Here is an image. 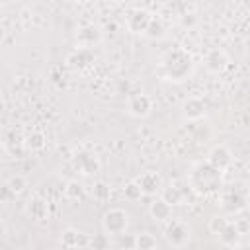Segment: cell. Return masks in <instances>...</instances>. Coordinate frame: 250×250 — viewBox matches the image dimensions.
<instances>
[{"mask_svg":"<svg viewBox=\"0 0 250 250\" xmlns=\"http://www.w3.org/2000/svg\"><path fill=\"white\" fill-rule=\"evenodd\" d=\"M195 62L189 51L182 47H174L160 59L156 66V76L166 82H184L193 74Z\"/></svg>","mask_w":250,"mask_h":250,"instance_id":"cell-1","label":"cell"},{"mask_svg":"<svg viewBox=\"0 0 250 250\" xmlns=\"http://www.w3.org/2000/svg\"><path fill=\"white\" fill-rule=\"evenodd\" d=\"M188 186L195 195H215L223 189V170L215 168L207 160H199L188 174Z\"/></svg>","mask_w":250,"mask_h":250,"instance_id":"cell-2","label":"cell"},{"mask_svg":"<svg viewBox=\"0 0 250 250\" xmlns=\"http://www.w3.org/2000/svg\"><path fill=\"white\" fill-rule=\"evenodd\" d=\"M219 205L229 215H238L248 205V189L244 184H232L221 191Z\"/></svg>","mask_w":250,"mask_h":250,"instance_id":"cell-3","label":"cell"},{"mask_svg":"<svg viewBox=\"0 0 250 250\" xmlns=\"http://www.w3.org/2000/svg\"><path fill=\"white\" fill-rule=\"evenodd\" d=\"M102 229L107 236H117L129 229V213L121 207H111L102 215Z\"/></svg>","mask_w":250,"mask_h":250,"instance_id":"cell-4","label":"cell"},{"mask_svg":"<svg viewBox=\"0 0 250 250\" xmlns=\"http://www.w3.org/2000/svg\"><path fill=\"white\" fill-rule=\"evenodd\" d=\"M72 168L82 176H96L100 172L102 164H100V158L96 152H92L88 148H78L72 154Z\"/></svg>","mask_w":250,"mask_h":250,"instance_id":"cell-5","label":"cell"},{"mask_svg":"<svg viewBox=\"0 0 250 250\" xmlns=\"http://www.w3.org/2000/svg\"><path fill=\"white\" fill-rule=\"evenodd\" d=\"M96 62V53L92 47H74L68 55H66V66L74 72H84L90 66H94Z\"/></svg>","mask_w":250,"mask_h":250,"instance_id":"cell-6","label":"cell"},{"mask_svg":"<svg viewBox=\"0 0 250 250\" xmlns=\"http://www.w3.org/2000/svg\"><path fill=\"white\" fill-rule=\"evenodd\" d=\"M164 240H166V244H170L174 248H182L191 240V230L186 223L168 221L166 229H164Z\"/></svg>","mask_w":250,"mask_h":250,"instance_id":"cell-7","label":"cell"},{"mask_svg":"<svg viewBox=\"0 0 250 250\" xmlns=\"http://www.w3.org/2000/svg\"><path fill=\"white\" fill-rule=\"evenodd\" d=\"M207 113V102L199 96H189L184 100L182 104V115L184 119L188 121H197V119H203Z\"/></svg>","mask_w":250,"mask_h":250,"instance_id":"cell-8","label":"cell"},{"mask_svg":"<svg viewBox=\"0 0 250 250\" xmlns=\"http://www.w3.org/2000/svg\"><path fill=\"white\" fill-rule=\"evenodd\" d=\"M148 20H150V14L145 8H133L125 16V27L131 33H145V29L148 25Z\"/></svg>","mask_w":250,"mask_h":250,"instance_id":"cell-9","label":"cell"},{"mask_svg":"<svg viewBox=\"0 0 250 250\" xmlns=\"http://www.w3.org/2000/svg\"><path fill=\"white\" fill-rule=\"evenodd\" d=\"M127 111L133 115V117H146L150 111H152V100L150 96L139 92V94H133L127 102Z\"/></svg>","mask_w":250,"mask_h":250,"instance_id":"cell-10","label":"cell"},{"mask_svg":"<svg viewBox=\"0 0 250 250\" xmlns=\"http://www.w3.org/2000/svg\"><path fill=\"white\" fill-rule=\"evenodd\" d=\"M203 64H205V68H207L209 72L221 74V72L229 66V57H227V53H225L223 49H211V51L205 53Z\"/></svg>","mask_w":250,"mask_h":250,"instance_id":"cell-11","label":"cell"},{"mask_svg":"<svg viewBox=\"0 0 250 250\" xmlns=\"http://www.w3.org/2000/svg\"><path fill=\"white\" fill-rule=\"evenodd\" d=\"M232 150L229 148V146H225V145H215L211 150H209V154H207V162H211L215 168H219V170H227L230 164H232Z\"/></svg>","mask_w":250,"mask_h":250,"instance_id":"cell-12","label":"cell"},{"mask_svg":"<svg viewBox=\"0 0 250 250\" xmlns=\"http://www.w3.org/2000/svg\"><path fill=\"white\" fill-rule=\"evenodd\" d=\"M102 41V29L94 23H86L76 31V43L80 47H92Z\"/></svg>","mask_w":250,"mask_h":250,"instance_id":"cell-13","label":"cell"},{"mask_svg":"<svg viewBox=\"0 0 250 250\" xmlns=\"http://www.w3.org/2000/svg\"><path fill=\"white\" fill-rule=\"evenodd\" d=\"M135 182L139 184L143 195H154V193H158L160 188H162V178H160V174H156V172H152V170L143 172L139 178H135Z\"/></svg>","mask_w":250,"mask_h":250,"instance_id":"cell-14","label":"cell"},{"mask_svg":"<svg viewBox=\"0 0 250 250\" xmlns=\"http://www.w3.org/2000/svg\"><path fill=\"white\" fill-rule=\"evenodd\" d=\"M217 238H219V242L223 244V246H229V248H238L240 246V242H242V232L238 230V227L234 225V221H229L223 229H221V232L217 234Z\"/></svg>","mask_w":250,"mask_h":250,"instance_id":"cell-15","label":"cell"},{"mask_svg":"<svg viewBox=\"0 0 250 250\" xmlns=\"http://www.w3.org/2000/svg\"><path fill=\"white\" fill-rule=\"evenodd\" d=\"M4 148L8 150L10 156L14 158H23L27 148H25V143H23V135L18 133V131H10L6 137H4Z\"/></svg>","mask_w":250,"mask_h":250,"instance_id":"cell-16","label":"cell"},{"mask_svg":"<svg viewBox=\"0 0 250 250\" xmlns=\"http://www.w3.org/2000/svg\"><path fill=\"white\" fill-rule=\"evenodd\" d=\"M88 242H90V238L84 232H80L78 229L68 227V229H64L61 232V244L64 248H86Z\"/></svg>","mask_w":250,"mask_h":250,"instance_id":"cell-17","label":"cell"},{"mask_svg":"<svg viewBox=\"0 0 250 250\" xmlns=\"http://www.w3.org/2000/svg\"><path fill=\"white\" fill-rule=\"evenodd\" d=\"M148 213L156 223H168L172 221V205L166 203L162 197H156L148 205Z\"/></svg>","mask_w":250,"mask_h":250,"instance_id":"cell-18","label":"cell"},{"mask_svg":"<svg viewBox=\"0 0 250 250\" xmlns=\"http://www.w3.org/2000/svg\"><path fill=\"white\" fill-rule=\"evenodd\" d=\"M25 211H27V215H29L33 221H37V223L49 219V203H47V199H43V197H33V199L27 203Z\"/></svg>","mask_w":250,"mask_h":250,"instance_id":"cell-19","label":"cell"},{"mask_svg":"<svg viewBox=\"0 0 250 250\" xmlns=\"http://www.w3.org/2000/svg\"><path fill=\"white\" fill-rule=\"evenodd\" d=\"M158 193H160V197H162L166 203H170L172 207H174V205H182V203H184V199H186L184 189H182L178 184H168V186H162Z\"/></svg>","mask_w":250,"mask_h":250,"instance_id":"cell-20","label":"cell"},{"mask_svg":"<svg viewBox=\"0 0 250 250\" xmlns=\"http://www.w3.org/2000/svg\"><path fill=\"white\" fill-rule=\"evenodd\" d=\"M62 197H64L66 201H72V203L82 201V199L86 197V188H84L78 180H68V182L64 184V188H62Z\"/></svg>","mask_w":250,"mask_h":250,"instance_id":"cell-21","label":"cell"},{"mask_svg":"<svg viewBox=\"0 0 250 250\" xmlns=\"http://www.w3.org/2000/svg\"><path fill=\"white\" fill-rule=\"evenodd\" d=\"M23 143H25V148L31 150V152H37V150H43L45 145H47V137L43 131H29L27 135H23Z\"/></svg>","mask_w":250,"mask_h":250,"instance_id":"cell-22","label":"cell"},{"mask_svg":"<svg viewBox=\"0 0 250 250\" xmlns=\"http://www.w3.org/2000/svg\"><path fill=\"white\" fill-rule=\"evenodd\" d=\"M189 125H191V127H189V131H191V139H193L195 143H205V141L211 139V127H209L207 123H201V119L191 121Z\"/></svg>","mask_w":250,"mask_h":250,"instance_id":"cell-23","label":"cell"},{"mask_svg":"<svg viewBox=\"0 0 250 250\" xmlns=\"http://www.w3.org/2000/svg\"><path fill=\"white\" fill-rule=\"evenodd\" d=\"M156 238L154 234L150 232H139V234H133V248L137 250H152L156 248Z\"/></svg>","mask_w":250,"mask_h":250,"instance_id":"cell-24","label":"cell"},{"mask_svg":"<svg viewBox=\"0 0 250 250\" xmlns=\"http://www.w3.org/2000/svg\"><path fill=\"white\" fill-rule=\"evenodd\" d=\"M164 33H166V25H164V21H162L160 18L150 16L148 25H146V29H145V35L150 37V39H160V37H164Z\"/></svg>","mask_w":250,"mask_h":250,"instance_id":"cell-25","label":"cell"},{"mask_svg":"<svg viewBox=\"0 0 250 250\" xmlns=\"http://www.w3.org/2000/svg\"><path fill=\"white\" fill-rule=\"evenodd\" d=\"M123 197L129 199V201H139L143 197V191H141V188H139V184L135 180H131V182H127L123 186Z\"/></svg>","mask_w":250,"mask_h":250,"instance_id":"cell-26","label":"cell"},{"mask_svg":"<svg viewBox=\"0 0 250 250\" xmlns=\"http://www.w3.org/2000/svg\"><path fill=\"white\" fill-rule=\"evenodd\" d=\"M6 184H8V188L14 191V195H16V197H18V195L27 188V180H25L21 174H16V176L8 178V182H6Z\"/></svg>","mask_w":250,"mask_h":250,"instance_id":"cell-27","label":"cell"},{"mask_svg":"<svg viewBox=\"0 0 250 250\" xmlns=\"http://www.w3.org/2000/svg\"><path fill=\"white\" fill-rule=\"evenodd\" d=\"M92 197L96 201H100V203L107 201L109 199V186L105 182H96L94 188H92Z\"/></svg>","mask_w":250,"mask_h":250,"instance_id":"cell-28","label":"cell"},{"mask_svg":"<svg viewBox=\"0 0 250 250\" xmlns=\"http://www.w3.org/2000/svg\"><path fill=\"white\" fill-rule=\"evenodd\" d=\"M227 223H229V219H227V217H223V215H215V217H211V219H209L207 229H209V232H211V234H219V232H221V229H223Z\"/></svg>","mask_w":250,"mask_h":250,"instance_id":"cell-29","label":"cell"},{"mask_svg":"<svg viewBox=\"0 0 250 250\" xmlns=\"http://www.w3.org/2000/svg\"><path fill=\"white\" fill-rule=\"evenodd\" d=\"M113 238H115L113 246H117V248H133V234L127 236V230L117 234V236H113Z\"/></svg>","mask_w":250,"mask_h":250,"instance_id":"cell-30","label":"cell"},{"mask_svg":"<svg viewBox=\"0 0 250 250\" xmlns=\"http://www.w3.org/2000/svg\"><path fill=\"white\" fill-rule=\"evenodd\" d=\"M88 246H100V248H105V246H109V236L104 232V234H100L98 238H92L90 242H88Z\"/></svg>","mask_w":250,"mask_h":250,"instance_id":"cell-31","label":"cell"},{"mask_svg":"<svg viewBox=\"0 0 250 250\" xmlns=\"http://www.w3.org/2000/svg\"><path fill=\"white\" fill-rule=\"evenodd\" d=\"M12 199H16V195H14V191L8 188V184L0 186V201L8 203V201H12Z\"/></svg>","mask_w":250,"mask_h":250,"instance_id":"cell-32","label":"cell"},{"mask_svg":"<svg viewBox=\"0 0 250 250\" xmlns=\"http://www.w3.org/2000/svg\"><path fill=\"white\" fill-rule=\"evenodd\" d=\"M234 225L238 227V230L242 232V236H246V234H248L250 225H248V221H246V219H236V221H234Z\"/></svg>","mask_w":250,"mask_h":250,"instance_id":"cell-33","label":"cell"},{"mask_svg":"<svg viewBox=\"0 0 250 250\" xmlns=\"http://www.w3.org/2000/svg\"><path fill=\"white\" fill-rule=\"evenodd\" d=\"M72 2H82V0H72Z\"/></svg>","mask_w":250,"mask_h":250,"instance_id":"cell-34","label":"cell"}]
</instances>
